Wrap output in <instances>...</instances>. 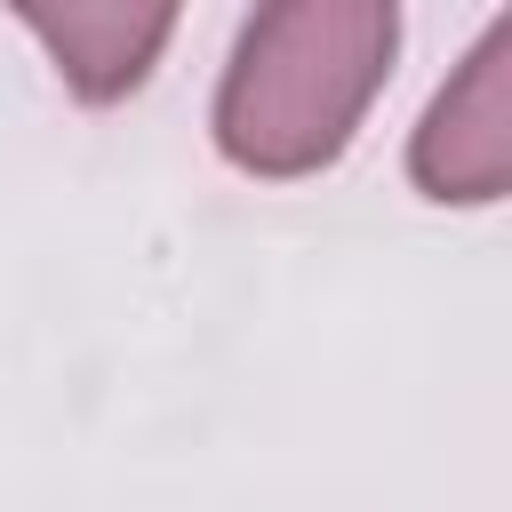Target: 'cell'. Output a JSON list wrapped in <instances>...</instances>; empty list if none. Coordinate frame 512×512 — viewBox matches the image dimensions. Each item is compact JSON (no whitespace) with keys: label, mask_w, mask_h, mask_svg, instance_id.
<instances>
[{"label":"cell","mask_w":512,"mask_h":512,"mask_svg":"<svg viewBox=\"0 0 512 512\" xmlns=\"http://www.w3.org/2000/svg\"><path fill=\"white\" fill-rule=\"evenodd\" d=\"M16 24L48 48L56 80L80 96V104H120L152 80L168 32H176V8H120V0H16Z\"/></svg>","instance_id":"3"},{"label":"cell","mask_w":512,"mask_h":512,"mask_svg":"<svg viewBox=\"0 0 512 512\" xmlns=\"http://www.w3.org/2000/svg\"><path fill=\"white\" fill-rule=\"evenodd\" d=\"M400 56V8L392 0H272L240 24L208 136L224 168L256 184H304L336 168L384 96Z\"/></svg>","instance_id":"1"},{"label":"cell","mask_w":512,"mask_h":512,"mask_svg":"<svg viewBox=\"0 0 512 512\" xmlns=\"http://www.w3.org/2000/svg\"><path fill=\"white\" fill-rule=\"evenodd\" d=\"M408 184L432 208H496L512 184V16L480 32L408 136Z\"/></svg>","instance_id":"2"}]
</instances>
